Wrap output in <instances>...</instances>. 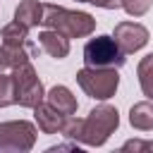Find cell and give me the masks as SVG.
Returning a JSON list of instances; mask_svg holds the SVG:
<instances>
[{"instance_id": "18", "label": "cell", "mask_w": 153, "mask_h": 153, "mask_svg": "<svg viewBox=\"0 0 153 153\" xmlns=\"http://www.w3.org/2000/svg\"><path fill=\"white\" fill-rule=\"evenodd\" d=\"M122 151H153V141H127Z\"/></svg>"}, {"instance_id": "13", "label": "cell", "mask_w": 153, "mask_h": 153, "mask_svg": "<svg viewBox=\"0 0 153 153\" xmlns=\"http://www.w3.org/2000/svg\"><path fill=\"white\" fill-rule=\"evenodd\" d=\"M129 124L139 131H151L153 129V103L148 100L134 103L129 110Z\"/></svg>"}, {"instance_id": "2", "label": "cell", "mask_w": 153, "mask_h": 153, "mask_svg": "<svg viewBox=\"0 0 153 153\" xmlns=\"http://www.w3.org/2000/svg\"><path fill=\"white\" fill-rule=\"evenodd\" d=\"M120 127V112L112 105H98L88 112V117L81 120V131H79V143L84 146H103L110 134Z\"/></svg>"}, {"instance_id": "15", "label": "cell", "mask_w": 153, "mask_h": 153, "mask_svg": "<svg viewBox=\"0 0 153 153\" xmlns=\"http://www.w3.org/2000/svg\"><path fill=\"white\" fill-rule=\"evenodd\" d=\"M14 103V81L12 74L0 72V108H7Z\"/></svg>"}, {"instance_id": "17", "label": "cell", "mask_w": 153, "mask_h": 153, "mask_svg": "<svg viewBox=\"0 0 153 153\" xmlns=\"http://www.w3.org/2000/svg\"><path fill=\"white\" fill-rule=\"evenodd\" d=\"M76 2H88V5H96V7H103V10L122 7V0H76Z\"/></svg>"}, {"instance_id": "12", "label": "cell", "mask_w": 153, "mask_h": 153, "mask_svg": "<svg viewBox=\"0 0 153 153\" xmlns=\"http://www.w3.org/2000/svg\"><path fill=\"white\" fill-rule=\"evenodd\" d=\"M0 38H2L5 48H24V45H29V26H24L22 22L14 19L2 26Z\"/></svg>"}, {"instance_id": "16", "label": "cell", "mask_w": 153, "mask_h": 153, "mask_svg": "<svg viewBox=\"0 0 153 153\" xmlns=\"http://www.w3.org/2000/svg\"><path fill=\"white\" fill-rule=\"evenodd\" d=\"M151 5H153V0H122V10L129 17H143L151 10Z\"/></svg>"}, {"instance_id": "1", "label": "cell", "mask_w": 153, "mask_h": 153, "mask_svg": "<svg viewBox=\"0 0 153 153\" xmlns=\"http://www.w3.org/2000/svg\"><path fill=\"white\" fill-rule=\"evenodd\" d=\"M43 26L65 33L67 38H86L96 31V19L81 10H67L60 5H43Z\"/></svg>"}, {"instance_id": "7", "label": "cell", "mask_w": 153, "mask_h": 153, "mask_svg": "<svg viewBox=\"0 0 153 153\" xmlns=\"http://www.w3.org/2000/svg\"><path fill=\"white\" fill-rule=\"evenodd\" d=\"M112 38L117 41V45L122 48V53L129 55V53L141 50V48L148 43L151 33H148V29H146L143 24H139V22H120V24H115Z\"/></svg>"}, {"instance_id": "11", "label": "cell", "mask_w": 153, "mask_h": 153, "mask_svg": "<svg viewBox=\"0 0 153 153\" xmlns=\"http://www.w3.org/2000/svg\"><path fill=\"white\" fill-rule=\"evenodd\" d=\"M14 19L22 22L24 26L33 29L38 24H43V2L38 0H22L14 10Z\"/></svg>"}, {"instance_id": "9", "label": "cell", "mask_w": 153, "mask_h": 153, "mask_svg": "<svg viewBox=\"0 0 153 153\" xmlns=\"http://www.w3.org/2000/svg\"><path fill=\"white\" fill-rule=\"evenodd\" d=\"M38 43H41V48H43L50 57H55V60H62V57L69 55V38H67L65 33L55 31V29H43V31L38 33Z\"/></svg>"}, {"instance_id": "19", "label": "cell", "mask_w": 153, "mask_h": 153, "mask_svg": "<svg viewBox=\"0 0 153 153\" xmlns=\"http://www.w3.org/2000/svg\"><path fill=\"white\" fill-rule=\"evenodd\" d=\"M5 69H10V57H7V50L2 45L0 48V72H5Z\"/></svg>"}, {"instance_id": "6", "label": "cell", "mask_w": 153, "mask_h": 153, "mask_svg": "<svg viewBox=\"0 0 153 153\" xmlns=\"http://www.w3.org/2000/svg\"><path fill=\"white\" fill-rule=\"evenodd\" d=\"M124 53L112 36H96L84 45V62L86 67H122Z\"/></svg>"}, {"instance_id": "5", "label": "cell", "mask_w": 153, "mask_h": 153, "mask_svg": "<svg viewBox=\"0 0 153 153\" xmlns=\"http://www.w3.org/2000/svg\"><path fill=\"white\" fill-rule=\"evenodd\" d=\"M36 124L26 120H10L0 122V153L12 151V153H26L36 143Z\"/></svg>"}, {"instance_id": "8", "label": "cell", "mask_w": 153, "mask_h": 153, "mask_svg": "<svg viewBox=\"0 0 153 153\" xmlns=\"http://www.w3.org/2000/svg\"><path fill=\"white\" fill-rule=\"evenodd\" d=\"M33 117H36V124H38V129L43 131V134H57V131H62V127H65V115L62 112H57L53 105H48V103H41V105H36L33 108Z\"/></svg>"}, {"instance_id": "4", "label": "cell", "mask_w": 153, "mask_h": 153, "mask_svg": "<svg viewBox=\"0 0 153 153\" xmlns=\"http://www.w3.org/2000/svg\"><path fill=\"white\" fill-rule=\"evenodd\" d=\"M12 81H14V103L22 105V108H36L43 103L45 98V88L31 65L29 62H22L17 67H12Z\"/></svg>"}, {"instance_id": "14", "label": "cell", "mask_w": 153, "mask_h": 153, "mask_svg": "<svg viewBox=\"0 0 153 153\" xmlns=\"http://www.w3.org/2000/svg\"><path fill=\"white\" fill-rule=\"evenodd\" d=\"M136 76H139V86H141L143 96L153 100V53H148L146 57L139 60Z\"/></svg>"}, {"instance_id": "10", "label": "cell", "mask_w": 153, "mask_h": 153, "mask_svg": "<svg viewBox=\"0 0 153 153\" xmlns=\"http://www.w3.org/2000/svg\"><path fill=\"white\" fill-rule=\"evenodd\" d=\"M45 100H48V105H53L57 112H62L65 117H69V115H74L76 112V108H79V103H76V98H74V93L67 88V86H53L48 93H45Z\"/></svg>"}, {"instance_id": "3", "label": "cell", "mask_w": 153, "mask_h": 153, "mask_svg": "<svg viewBox=\"0 0 153 153\" xmlns=\"http://www.w3.org/2000/svg\"><path fill=\"white\" fill-rule=\"evenodd\" d=\"M76 84L88 98L108 100L117 93L120 74H117V67H84L76 72Z\"/></svg>"}]
</instances>
